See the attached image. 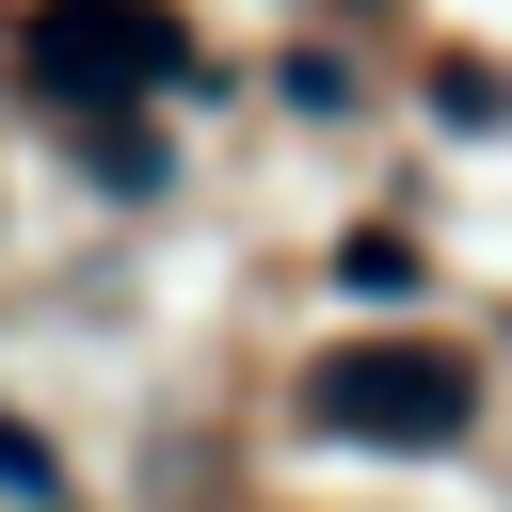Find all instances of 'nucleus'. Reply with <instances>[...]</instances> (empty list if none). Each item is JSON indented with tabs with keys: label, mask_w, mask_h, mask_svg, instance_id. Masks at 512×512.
Instances as JSON below:
<instances>
[{
	"label": "nucleus",
	"mask_w": 512,
	"mask_h": 512,
	"mask_svg": "<svg viewBox=\"0 0 512 512\" xmlns=\"http://www.w3.org/2000/svg\"><path fill=\"white\" fill-rule=\"evenodd\" d=\"M304 416L352 432V448H448V432L480 416V368L432 352V336H352V352L304 368Z\"/></svg>",
	"instance_id": "1"
},
{
	"label": "nucleus",
	"mask_w": 512,
	"mask_h": 512,
	"mask_svg": "<svg viewBox=\"0 0 512 512\" xmlns=\"http://www.w3.org/2000/svg\"><path fill=\"white\" fill-rule=\"evenodd\" d=\"M176 64H192V48H176L160 0H32V96H48V112H96V96L176 80Z\"/></svg>",
	"instance_id": "2"
},
{
	"label": "nucleus",
	"mask_w": 512,
	"mask_h": 512,
	"mask_svg": "<svg viewBox=\"0 0 512 512\" xmlns=\"http://www.w3.org/2000/svg\"><path fill=\"white\" fill-rule=\"evenodd\" d=\"M0 496H48V448L32 432H0Z\"/></svg>",
	"instance_id": "3"
}]
</instances>
